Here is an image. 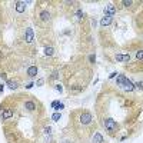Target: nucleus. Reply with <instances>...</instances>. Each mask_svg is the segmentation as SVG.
<instances>
[{
  "instance_id": "1",
  "label": "nucleus",
  "mask_w": 143,
  "mask_h": 143,
  "mask_svg": "<svg viewBox=\"0 0 143 143\" xmlns=\"http://www.w3.org/2000/svg\"><path fill=\"white\" fill-rule=\"evenodd\" d=\"M103 126H104V129H106L107 132H110V133H113V132L117 129V123L113 120V119H106V120L103 122Z\"/></svg>"
},
{
  "instance_id": "2",
  "label": "nucleus",
  "mask_w": 143,
  "mask_h": 143,
  "mask_svg": "<svg viewBox=\"0 0 143 143\" xmlns=\"http://www.w3.org/2000/svg\"><path fill=\"white\" fill-rule=\"evenodd\" d=\"M92 115H90L89 112H85V113H82L80 115V123L82 125H90L92 123Z\"/></svg>"
},
{
  "instance_id": "3",
  "label": "nucleus",
  "mask_w": 143,
  "mask_h": 143,
  "mask_svg": "<svg viewBox=\"0 0 143 143\" xmlns=\"http://www.w3.org/2000/svg\"><path fill=\"white\" fill-rule=\"evenodd\" d=\"M24 39H26L27 43H31L34 40V34H33V29L31 27H27L26 31H24Z\"/></svg>"
},
{
  "instance_id": "4",
  "label": "nucleus",
  "mask_w": 143,
  "mask_h": 143,
  "mask_svg": "<svg viewBox=\"0 0 143 143\" xmlns=\"http://www.w3.org/2000/svg\"><path fill=\"white\" fill-rule=\"evenodd\" d=\"M115 13H116V7L113 5H107L106 7H104V14H106V16H112L113 17Z\"/></svg>"
},
{
  "instance_id": "5",
  "label": "nucleus",
  "mask_w": 143,
  "mask_h": 143,
  "mask_svg": "<svg viewBox=\"0 0 143 143\" xmlns=\"http://www.w3.org/2000/svg\"><path fill=\"white\" fill-rule=\"evenodd\" d=\"M14 6H16V12L17 13H23L26 10V2H16Z\"/></svg>"
},
{
  "instance_id": "6",
  "label": "nucleus",
  "mask_w": 143,
  "mask_h": 143,
  "mask_svg": "<svg viewBox=\"0 0 143 143\" xmlns=\"http://www.w3.org/2000/svg\"><path fill=\"white\" fill-rule=\"evenodd\" d=\"M125 90H127V92H133L134 90V85L132 83V82L129 80V79H126L125 80V83H123V86H122Z\"/></svg>"
},
{
  "instance_id": "7",
  "label": "nucleus",
  "mask_w": 143,
  "mask_h": 143,
  "mask_svg": "<svg viewBox=\"0 0 143 143\" xmlns=\"http://www.w3.org/2000/svg\"><path fill=\"white\" fill-rule=\"evenodd\" d=\"M112 16H106L104 14V17H102V20H100V26L102 27H104V26H109L110 23H112Z\"/></svg>"
},
{
  "instance_id": "8",
  "label": "nucleus",
  "mask_w": 143,
  "mask_h": 143,
  "mask_svg": "<svg viewBox=\"0 0 143 143\" xmlns=\"http://www.w3.org/2000/svg\"><path fill=\"white\" fill-rule=\"evenodd\" d=\"M12 116H13V110H12V109H6V110L2 112V119H3V120H7V119H10Z\"/></svg>"
},
{
  "instance_id": "9",
  "label": "nucleus",
  "mask_w": 143,
  "mask_h": 143,
  "mask_svg": "<svg viewBox=\"0 0 143 143\" xmlns=\"http://www.w3.org/2000/svg\"><path fill=\"white\" fill-rule=\"evenodd\" d=\"M24 109H27L29 112H33V110L36 109V103L31 102V100H27V102L24 103Z\"/></svg>"
},
{
  "instance_id": "10",
  "label": "nucleus",
  "mask_w": 143,
  "mask_h": 143,
  "mask_svg": "<svg viewBox=\"0 0 143 143\" xmlns=\"http://www.w3.org/2000/svg\"><path fill=\"white\" fill-rule=\"evenodd\" d=\"M40 19L43 20V22H49V20H50L49 10H42V12H40Z\"/></svg>"
},
{
  "instance_id": "11",
  "label": "nucleus",
  "mask_w": 143,
  "mask_h": 143,
  "mask_svg": "<svg viewBox=\"0 0 143 143\" xmlns=\"http://www.w3.org/2000/svg\"><path fill=\"white\" fill-rule=\"evenodd\" d=\"M36 75H37V67L36 66H30L27 69V76L29 77H34Z\"/></svg>"
},
{
  "instance_id": "12",
  "label": "nucleus",
  "mask_w": 143,
  "mask_h": 143,
  "mask_svg": "<svg viewBox=\"0 0 143 143\" xmlns=\"http://www.w3.org/2000/svg\"><path fill=\"white\" fill-rule=\"evenodd\" d=\"M92 143H103V136L100 133H94L93 139H92Z\"/></svg>"
},
{
  "instance_id": "13",
  "label": "nucleus",
  "mask_w": 143,
  "mask_h": 143,
  "mask_svg": "<svg viewBox=\"0 0 143 143\" xmlns=\"http://www.w3.org/2000/svg\"><path fill=\"white\" fill-rule=\"evenodd\" d=\"M7 86H9L12 90H14V89H17V82H14V80H7Z\"/></svg>"
},
{
  "instance_id": "14",
  "label": "nucleus",
  "mask_w": 143,
  "mask_h": 143,
  "mask_svg": "<svg viewBox=\"0 0 143 143\" xmlns=\"http://www.w3.org/2000/svg\"><path fill=\"white\" fill-rule=\"evenodd\" d=\"M52 107H53L54 110H62L63 104H62V103H59V102H53V103H52Z\"/></svg>"
},
{
  "instance_id": "15",
  "label": "nucleus",
  "mask_w": 143,
  "mask_h": 143,
  "mask_svg": "<svg viewBox=\"0 0 143 143\" xmlns=\"http://www.w3.org/2000/svg\"><path fill=\"white\" fill-rule=\"evenodd\" d=\"M125 80H126V77L123 76V75H119V76H117V86H123Z\"/></svg>"
},
{
  "instance_id": "16",
  "label": "nucleus",
  "mask_w": 143,
  "mask_h": 143,
  "mask_svg": "<svg viewBox=\"0 0 143 143\" xmlns=\"http://www.w3.org/2000/svg\"><path fill=\"white\" fill-rule=\"evenodd\" d=\"M53 53H54L53 47H46V49H45V54H46V56H53Z\"/></svg>"
},
{
  "instance_id": "17",
  "label": "nucleus",
  "mask_w": 143,
  "mask_h": 143,
  "mask_svg": "<svg viewBox=\"0 0 143 143\" xmlns=\"http://www.w3.org/2000/svg\"><path fill=\"white\" fill-rule=\"evenodd\" d=\"M122 5L126 6V7H129V6L133 5V2H132V0H123V2H122Z\"/></svg>"
},
{
  "instance_id": "18",
  "label": "nucleus",
  "mask_w": 143,
  "mask_h": 143,
  "mask_svg": "<svg viewBox=\"0 0 143 143\" xmlns=\"http://www.w3.org/2000/svg\"><path fill=\"white\" fill-rule=\"evenodd\" d=\"M136 57H137V60H143V50H139L136 53Z\"/></svg>"
},
{
  "instance_id": "19",
  "label": "nucleus",
  "mask_w": 143,
  "mask_h": 143,
  "mask_svg": "<svg viewBox=\"0 0 143 143\" xmlns=\"http://www.w3.org/2000/svg\"><path fill=\"white\" fill-rule=\"evenodd\" d=\"M52 119H53L54 122H57L59 119H60V113H54L53 116H52Z\"/></svg>"
},
{
  "instance_id": "20",
  "label": "nucleus",
  "mask_w": 143,
  "mask_h": 143,
  "mask_svg": "<svg viewBox=\"0 0 143 143\" xmlns=\"http://www.w3.org/2000/svg\"><path fill=\"white\" fill-rule=\"evenodd\" d=\"M116 60L117 62H123V54H116Z\"/></svg>"
},
{
  "instance_id": "21",
  "label": "nucleus",
  "mask_w": 143,
  "mask_h": 143,
  "mask_svg": "<svg viewBox=\"0 0 143 143\" xmlns=\"http://www.w3.org/2000/svg\"><path fill=\"white\" fill-rule=\"evenodd\" d=\"M134 87H137V89H143V86L140 82H137V83H134Z\"/></svg>"
},
{
  "instance_id": "22",
  "label": "nucleus",
  "mask_w": 143,
  "mask_h": 143,
  "mask_svg": "<svg viewBox=\"0 0 143 143\" xmlns=\"http://www.w3.org/2000/svg\"><path fill=\"white\" fill-rule=\"evenodd\" d=\"M129 60H130V56H129V54L123 56V62H129Z\"/></svg>"
},
{
  "instance_id": "23",
  "label": "nucleus",
  "mask_w": 143,
  "mask_h": 143,
  "mask_svg": "<svg viewBox=\"0 0 143 143\" xmlns=\"http://www.w3.org/2000/svg\"><path fill=\"white\" fill-rule=\"evenodd\" d=\"M43 83H45V79H39V80H37V86H42Z\"/></svg>"
},
{
  "instance_id": "24",
  "label": "nucleus",
  "mask_w": 143,
  "mask_h": 143,
  "mask_svg": "<svg viewBox=\"0 0 143 143\" xmlns=\"http://www.w3.org/2000/svg\"><path fill=\"white\" fill-rule=\"evenodd\" d=\"M56 90H57V92H62V90H63L62 85H56Z\"/></svg>"
},
{
  "instance_id": "25",
  "label": "nucleus",
  "mask_w": 143,
  "mask_h": 143,
  "mask_svg": "<svg viewBox=\"0 0 143 143\" xmlns=\"http://www.w3.org/2000/svg\"><path fill=\"white\" fill-rule=\"evenodd\" d=\"M52 79H57V72H54L53 76H52Z\"/></svg>"
},
{
  "instance_id": "26",
  "label": "nucleus",
  "mask_w": 143,
  "mask_h": 143,
  "mask_svg": "<svg viewBox=\"0 0 143 143\" xmlns=\"http://www.w3.org/2000/svg\"><path fill=\"white\" fill-rule=\"evenodd\" d=\"M82 14H83V13H82V10H79V12H77V17L80 19V17H82Z\"/></svg>"
},
{
  "instance_id": "27",
  "label": "nucleus",
  "mask_w": 143,
  "mask_h": 143,
  "mask_svg": "<svg viewBox=\"0 0 143 143\" xmlns=\"http://www.w3.org/2000/svg\"><path fill=\"white\" fill-rule=\"evenodd\" d=\"M45 132H46V133H50V132H52V129H50V127H46Z\"/></svg>"
}]
</instances>
